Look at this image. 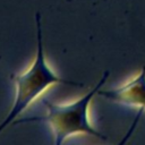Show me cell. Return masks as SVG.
<instances>
[{"label":"cell","mask_w":145,"mask_h":145,"mask_svg":"<svg viewBox=\"0 0 145 145\" xmlns=\"http://www.w3.org/2000/svg\"><path fill=\"white\" fill-rule=\"evenodd\" d=\"M35 24H36V37H37V51L35 59L31 67L23 74L11 75V79L16 85V95L14 100V104L0 123V133L7 128L12 121L18 118L25 109L40 95L42 94L49 86L56 84H65L71 86H83L82 83L67 80L65 78L59 77L53 72V70L48 66L43 43H42V26H41V16L40 12L35 14Z\"/></svg>","instance_id":"1"},{"label":"cell","mask_w":145,"mask_h":145,"mask_svg":"<svg viewBox=\"0 0 145 145\" xmlns=\"http://www.w3.org/2000/svg\"><path fill=\"white\" fill-rule=\"evenodd\" d=\"M99 95L116 102L120 103L123 105L128 106H136L139 109L135 122L133 125V128L129 133L133 131L135 128L136 122L138 121L139 117L142 116L143 111L145 110V66L140 70V72L131 80L128 83L113 88V89H108V91H102L101 88L99 89Z\"/></svg>","instance_id":"3"},{"label":"cell","mask_w":145,"mask_h":145,"mask_svg":"<svg viewBox=\"0 0 145 145\" xmlns=\"http://www.w3.org/2000/svg\"><path fill=\"white\" fill-rule=\"evenodd\" d=\"M109 77V71H104L99 83L83 97L76 100L72 103L68 104H57L50 101L44 100L43 104L46 108V114L43 117H33L25 118L18 121L12 122H27V121H43L46 122L54 135V144H62L68 137L76 134H87L89 136L97 137L100 139H106V137L97 131L88 120V105L93 96L99 93V89L105 84L106 78Z\"/></svg>","instance_id":"2"}]
</instances>
